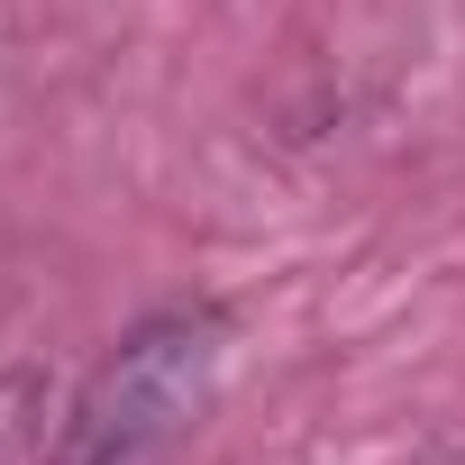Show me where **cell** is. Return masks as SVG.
I'll use <instances>...</instances> for the list:
<instances>
[{
	"instance_id": "1",
	"label": "cell",
	"mask_w": 465,
	"mask_h": 465,
	"mask_svg": "<svg viewBox=\"0 0 465 465\" xmlns=\"http://www.w3.org/2000/svg\"><path fill=\"white\" fill-rule=\"evenodd\" d=\"M228 383V320L210 302L146 311L83 383L55 465H173Z\"/></svg>"
}]
</instances>
